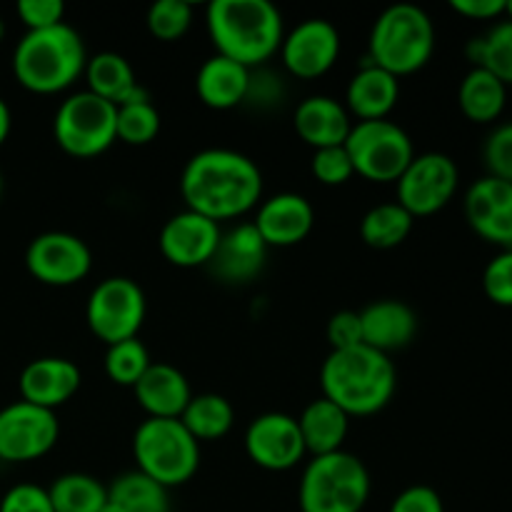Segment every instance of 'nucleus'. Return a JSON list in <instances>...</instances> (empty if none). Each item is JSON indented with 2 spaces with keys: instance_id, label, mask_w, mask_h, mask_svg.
<instances>
[{
  "instance_id": "obj_1",
  "label": "nucleus",
  "mask_w": 512,
  "mask_h": 512,
  "mask_svg": "<svg viewBox=\"0 0 512 512\" xmlns=\"http://www.w3.org/2000/svg\"><path fill=\"white\" fill-rule=\"evenodd\" d=\"M180 193L193 213L233 220L250 213L263 198V173L253 158L230 148H205L185 163Z\"/></svg>"
},
{
  "instance_id": "obj_2",
  "label": "nucleus",
  "mask_w": 512,
  "mask_h": 512,
  "mask_svg": "<svg viewBox=\"0 0 512 512\" xmlns=\"http://www.w3.org/2000/svg\"><path fill=\"white\" fill-rule=\"evenodd\" d=\"M323 398L338 405L350 418L375 415L393 400L398 388V370L390 355L368 345L348 350H330L320 368Z\"/></svg>"
},
{
  "instance_id": "obj_3",
  "label": "nucleus",
  "mask_w": 512,
  "mask_h": 512,
  "mask_svg": "<svg viewBox=\"0 0 512 512\" xmlns=\"http://www.w3.org/2000/svg\"><path fill=\"white\" fill-rule=\"evenodd\" d=\"M205 25L218 55L245 68L268 63L283 43V15L270 0H210Z\"/></svg>"
},
{
  "instance_id": "obj_4",
  "label": "nucleus",
  "mask_w": 512,
  "mask_h": 512,
  "mask_svg": "<svg viewBox=\"0 0 512 512\" xmlns=\"http://www.w3.org/2000/svg\"><path fill=\"white\" fill-rule=\"evenodd\" d=\"M85 63L88 53L83 38L68 23L28 30L13 50L15 80L40 95L70 88L85 73Z\"/></svg>"
},
{
  "instance_id": "obj_5",
  "label": "nucleus",
  "mask_w": 512,
  "mask_h": 512,
  "mask_svg": "<svg viewBox=\"0 0 512 512\" xmlns=\"http://www.w3.org/2000/svg\"><path fill=\"white\" fill-rule=\"evenodd\" d=\"M435 53V25L415 3H395L378 15L370 30V53L378 68L395 78L418 73Z\"/></svg>"
},
{
  "instance_id": "obj_6",
  "label": "nucleus",
  "mask_w": 512,
  "mask_h": 512,
  "mask_svg": "<svg viewBox=\"0 0 512 512\" xmlns=\"http://www.w3.org/2000/svg\"><path fill=\"white\" fill-rule=\"evenodd\" d=\"M368 498V468L345 450L310 460L298 485L300 512H363Z\"/></svg>"
},
{
  "instance_id": "obj_7",
  "label": "nucleus",
  "mask_w": 512,
  "mask_h": 512,
  "mask_svg": "<svg viewBox=\"0 0 512 512\" xmlns=\"http://www.w3.org/2000/svg\"><path fill=\"white\" fill-rule=\"evenodd\" d=\"M133 455L138 470L163 488L193 480L200 468V443L180 418H148L135 428Z\"/></svg>"
},
{
  "instance_id": "obj_8",
  "label": "nucleus",
  "mask_w": 512,
  "mask_h": 512,
  "mask_svg": "<svg viewBox=\"0 0 512 512\" xmlns=\"http://www.w3.org/2000/svg\"><path fill=\"white\" fill-rule=\"evenodd\" d=\"M115 115L118 108L90 90L68 95L55 110V143L73 158H95L118 140Z\"/></svg>"
},
{
  "instance_id": "obj_9",
  "label": "nucleus",
  "mask_w": 512,
  "mask_h": 512,
  "mask_svg": "<svg viewBox=\"0 0 512 512\" xmlns=\"http://www.w3.org/2000/svg\"><path fill=\"white\" fill-rule=\"evenodd\" d=\"M355 173L373 183H398L415 158L410 135L393 120H358L345 140Z\"/></svg>"
},
{
  "instance_id": "obj_10",
  "label": "nucleus",
  "mask_w": 512,
  "mask_h": 512,
  "mask_svg": "<svg viewBox=\"0 0 512 512\" xmlns=\"http://www.w3.org/2000/svg\"><path fill=\"white\" fill-rule=\"evenodd\" d=\"M145 293L135 280L115 275L100 280L85 305V320L95 338L105 345L138 338L145 320Z\"/></svg>"
},
{
  "instance_id": "obj_11",
  "label": "nucleus",
  "mask_w": 512,
  "mask_h": 512,
  "mask_svg": "<svg viewBox=\"0 0 512 512\" xmlns=\"http://www.w3.org/2000/svg\"><path fill=\"white\" fill-rule=\"evenodd\" d=\"M398 203L413 218H425L453 200L460 185V170L445 153H423L410 160L398 178Z\"/></svg>"
},
{
  "instance_id": "obj_12",
  "label": "nucleus",
  "mask_w": 512,
  "mask_h": 512,
  "mask_svg": "<svg viewBox=\"0 0 512 512\" xmlns=\"http://www.w3.org/2000/svg\"><path fill=\"white\" fill-rule=\"evenodd\" d=\"M60 438L58 415L25 400L0 410V460L33 463L48 455Z\"/></svg>"
},
{
  "instance_id": "obj_13",
  "label": "nucleus",
  "mask_w": 512,
  "mask_h": 512,
  "mask_svg": "<svg viewBox=\"0 0 512 512\" xmlns=\"http://www.w3.org/2000/svg\"><path fill=\"white\" fill-rule=\"evenodd\" d=\"M25 268L43 285L68 288L80 283L93 268V253L78 235L50 230L30 240L25 250Z\"/></svg>"
},
{
  "instance_id": "obj_14",
  "label": "nucleus",
  "mask_w": 512,
  "mask_h": 512,
  "mask_svg": "<svg viewBox=\"0 0 512 512\" xmlns=\"http://www.w3.org/2000/svg\"><path fill=\"white\" fill-rule=\"evenodd\" d=\"M340 55V33L330 20L308 18L283 35L280 58L285 70L300 80H315L328 73Z\"/></svg>"
},
{
  "instance_id": "obj_15",
  "label": "nucleus",
  "mask_w": 512,
  "mask_h": 512,
  "mask_svg": "<svg viewBox=\"0 0 512 512\" xmlns=\"http://www.w3.org/2000/svg\"><path fill=\"white\" fill-rule=\"evenodd\" d=\"M245 453L258 468L283 473L305 458V443L298 418L285 413H265L245 430Z\"/></svg>"
},
{
  "instance_id": "obj_16",
  "label": "nucleus",
  "mask_w": 512,
  "mask_h": 512,
  "mask_svg": "<svg viewBox=\"0 0 512 512\" xmlns=\"http://www.w3.org/2000/svg\"><path fill=\"white\" fill-rule=\"evenodd\" d=\"M223 230L220 223L185 208L160 230V253L178 268H208L218 250Z\"/></svg>"
},
{
  "instance_id": "obj_17",
  "label": "nucleus",
  "mask_w": 512,
  "mask_h": 512,
  "mask_svg": "<svg viewBox=\"0 0 512 512\" xmlns=\"http://www.w3.org/2000/svg\"><path fill=\"white\" fill-rule=\"evenodd\" d=\"M465 218L470 228L500 250H512V183L485 175L465 195Z\"/></svg>"
},
{
  "instance_id": "obj_18",
  "label": "nucleus",
  "mask_w": 512,
  "mask_h": 512,
  "mask_svg": "<svg viewBox=\"0 0 512 512\" xmlns=\"http://www.w3.org/2000/svg\"><path fill=\"white\" fill-rule=\"evenodd\" d=\"M268 248H290L303 243L315 225V210L300 193H278L258 205L253 220Z\"/></svg>"
},
{
  "instance_id": "obj_19",
  "label": "nucleus",
  "mask_w": 512,
  "mask_h": 512,
  "mask_svg": "<svg viewBox=\"0 0 512 512\" xmlns=\"http://www.w3.org/2000/svg\"><path fill=\"white\" fill-rule=\"evenodd\" d=\"M83 375L68 358H38L28 363L20 373V400L38 408L53 410L68 403L80 390Z\"/></svg>"
},
{
  "instance_id": "obj_20",
  "label": "nucleus",
  "mask_w": 512,
  "mask_h": 512,
  "mask_svg": "<svg viewBox=\"0 0 512 512\" xmlns=\"http://www.w3.org/2000/svg\"><path fill=\"white\" fill-rule=\"evenodd\" d=\"M265 255H268V245L263 243L255 225L243 223L230 230V233H223L208 268L220 283L248 285L263 270Z\"/></svg>"
},
{
  "instance_id": "obj_21",
  "label": "nucleus",
  "mask_w": 512,
  "mask_h": 512,
  "mask_svg": "<svg viewBox=\"0 0 512 512\" xmlns=\"http://www.w3.org/2000/svg\"><path fill=\"white\" fill-rule=\"evenodd\" d=\"M360 325L363 343L383 355L408 348L418 335V315L403 300H375L360 310Z\"/></svg>"
},
{
  "instance_id": "obj_22",
  "label": "nucleus",
  "mask_w": 512,
  "mask_h": 512,
  "mask_svg": "<svg viewBox=\"0 0 512 512\" xmlns=\"http://www.w3.org/2000/svg\"><path fill=\"white\" fill-rule=\"evenodd\" d=\"M293 125L300 140L315 150L345 145L350 130H353L348 108L330 95H308L305 100H300L295 108Z\"/></svg>"
},
{
  "instance_id": "obj_23",
  "label": "nucleus",
  "mask_w": 512,
  "mask_h": 512,
  "mask_svg": "<svg viewBox=\"0 0 512 512\" xmlns=\"http://www.w3.org/2000/svg\"><path fill=\"white\" fill-rule=\"evenodd\" d=\"M360 65L345 88V108L358 120H383L398 105L400 78L378 68L370 58Z\"/></svg>"
},
{
  "instance_id": "obj_24",
  "label": "nucleus",
  "mask_w": 512,
  "mask_h": 512,
  "mask_svg": "<svg viewBox=\"0 0 512 512\" xmlns=\"http://www.w3.org/2000/svg\"><path fill=\"white\" fill-rule=\"evenodd\" d=\"M133 390L148 418H180L193 398L188 378L168 363L150 365Z\"/></svg>"
},
{
  "instance_id": "obj_25",
  "label": "nucleus",
  "mask_w": 512,
  "mask_h": 512,
  "mask_svg": "<svg viewBox=\"0 0 512 512\" xmlns=\"http://www.w3.org/2000/svg\"><path fill=\"white\" fill-rule=\"evenodd\" d=\"M83 75L90 93L108 100L115 108H118V105L153 100L148 90H145L143 85L138 83V78H135L133 65H130L120 53H113V50H103V53L88 58Z\"/></svg>"
},
{
  "instance_id": "obj_26",
  "label": "nucleus",
  "mask_w": 512,
  "mask_h": 512,
  "mask_svg": "<svg viewBox=\"0 0 512 512\" xmlns=\"http://www.w3.org/2000/svg\"><path fill=\"white\" fill-rule=\"evenodd\" d=\"M250 83V68L225 58V55H210L195 75V90L198 98L213 110H230L245 103Z\"/></svg>"
},
{
  "instance_id": "obj_27",
  "label": "nucleus",
  "mask_w": 512,
  "mask_h": 512,
  "mask_svg": "<svg viewBox=\"0 0 512 512\" xmlns=\"http://www.w3.org/2000/svg\"><path fill=\"white\" fill-rule=\"evenodd\" d=\"M298 428L300 435H303L305 453L318 458V455H330L343 450L350 430V415L340 410L335 403H330L328 398H318L310 405H305V410L298 418Z\"/></svg>"
},
{
  "instance_id": "obj_28",
  "label": "nucleus",
  "mask_w": 512,
  "mask_h": 512,
  "mask_svg": "<svg viewBox=\"0 0 512 512\" xmlns=\"http://www.w3.org/2000/svg\"><path fill=\"white\" fill-rule=\"evenodd\" d=\"M458 105L473 123L488 125L503 115L508 105V85L485 68H470L458 88Z\"/></svg>"
},
{
  "instance_id": "obj_29",
  "label": "nucleus",
  "mask_w": 512,
  "mask_h": 512,
  "mask_svg": "<svg viewBox=\"0 0 512 512\" xmlns=\"http://www.w3.org/2000/svg\"><path fill=\"white\" fill-rule=\"evenodd\" d=\"M180 423L198 443H210V440H220L230 433L235 423V410L230 400L218 393L193 395L188 408L180 415Z\"/></svg>"
},
{
  "instance_id": "obj_30",
  "label": "nucleus",
  "mask_w": 512,
  "mask_h": 512,
  "mask_svg": "<svg viewBox=\"0 0 512 512\" xmlns=\"http://www.w3.org/2000/svg\"><path fill=\"white\" fill-rule=\"evenodd\" d=\"M465 55L473 63V68H485L512 85V20H500L485 35L468 40Z\"/></svg>"
},
{
  "instance_id": "obj_31",
  "label": "nucleus",
  "mask_w": 512,
  "mask_h": 512,
  "mask_svg": "<svg viewBox=\"0 0 512 512\" xmlns=\"http://www.w3.org/2000/svg\"><path fill=\"white\" fill-rule=\"evenodd\" d=\"M415 218L395 200V203H380L370 208L360 220V235L365 245L375 250H390L405 243L413 230Z\"/></svg>"
},
{
  "instance_id": "obj_32",
  "label": "nucleus",
  "mask_w": 512,
  "mask_h": 512,
  "mask_svg": "<svg viewBox=\"0 0 512 512\" xmlns=\"http://www.w3.org/2000/svg\"><path fill=\"white\" fill-rule=\"evenodd\" d=\"M48 498L55 512H98L108 503V488L85 473H65L53 480Z\"/></svg>"
},
{
  "instance_id": "obj_33",
  "label": "nucleus",
  "mask_w": 512,
  "mask_h": 512,
  "mask_svg": "<svg viewBox=\"0 0 512 512\" xmlns=\"http://www.w3.org/2000/svg\"><path fill=\"white\" fill-rule=\"evenodd\" d=\"M108 498L123 512H170L168 488L150 480L140 470L118 475L108 488Z\"/></svg>"
},
{
  "instance_id": "obj_34",
  "label": "nucleus",
  "mask_w": 512,
  "mask_h": 512,
  "mask_svg": "<svg viewBox=\"0 0 512 512\" xmlns=\"http://www.w3.org/2000/svg\"><path fill=\"white\" fill-rule=\"evenodd\" d=\"M150 365L153 360H150L148 348L138 338L108 345V353H105V373L115 385H123V388H135Z\"/></svg>"
},
{
  "instance_id": "obj_35",
  "label": "nucleus",
  "mask_w": 512,
  "mask_h": 512,
  "mask_svg": "<svg viewBox=\"0 0 512 512\" xmlns=\"http://www.w3.org/2000/svg\"><path fill=\"white\" fill-rule=\"evenodd\" d=\"M160 133V113L153 100L143 103L118 105L115 115V135L125 145H148L158 138Z\"/></svg>"
},
{
  "instance_id": "obj_36",
  "label": "nucleus",
  "mask_w": 512,
  "mask_h": 512,
  "mask_svg": "<svg viewBox=\"0 0 512 512\" xmlns=\"http://www.w3.org/2000/svg\"><path fill=\"white\" fill-rule=\"evenodd\" d=\"M193 23V5L188 0H158L148 8L145 25L150 35H155L163 43H173L188 33Z\"/></svg>"
},
{
  "instance_id": "obj_37",
  "label": "nucleus",
  "mask_w": 512,
  "mask_h": 512,
  "mask_svg": "<svg viewBox=\"0 0 512 512\" xmlns=\"http://www.w3.org/2000/svg\"><path fill=\"white\" fill-rule=\"evenodd\" d=\"M310 170H313L315 180H320L323 185H343L355 175L353 160H350L345 145L315 150Z\"/></svg>"
},
{
  "instance_id": "obj_38",
  "label": "nucleus",
  "mask_w": 512,
  "mask_h": 512,
  "mask_svg": "<svg viewBox=\"0 0 512 512\" xmlns=\"http://www.w3.org/2000/svg\"><path fill=\"white\" fill-rule=\"evenodd\" d=\"M488 175L512 183V123H503L488 135L483 148Z\"/></svg>"
},
{
  "instance_id": "obj_39",
  "label": "nucleus",
  "mask_w": 512,
  "mask_h": 512,
  "mask_svg": "<svg viewBox=\"0 0 512 512\" xmlns=\"http://www.w3.org/2000/svg\"><path fill=\"white\" fill-rule=\"evenodd\" d=\"M483 290L495 305L512 308V250H500L483 273Z\"/></svg>"
},
{
  "instance_id": "obj_40",
  "label": "nucleus",
  "mask_w": 512,
  "mask_h": 512,
  "mask_svg": "<svg viewBox=\"0 0 512 512\" xmlns=\"http://www.w3.org/2000/svg\"><path fill=\"white\" fill-rule=\"evenodd\" d=\"M0 512H55L48 498V488L33 483L13 485L0 498Z\"/></svg>"
},
{
  "instance_id": "obj_41",
  "label": "nucleus",
  "mask_w": 512,
  "mask_h": 512,
  "mask_svg": "<svg viewBox=\"0 0 512 512\" xmlns=\"http://www.w3.org/2000/svg\"><path fill=\"white\" fill-rule=\"evenodd\" d=\"M15 10H18V18L23 20L28 30H43L65 23L63 0H20Z\"/></svg>"
},
{
  "instance_id": "obj_42",
  "label": "nucleus",
  "mask_w": 512,
  "mask_h": 512,
  "mask_svg": "<svg viewBox=\"0 0 512 512\" xmlns=\"http://www.w3.org/2000/svg\"><path fill=\"white\" fill-rule=\"evenodd\" d=\"M328 343L333 350H348L355 345H363V325L360 313L355 310H340L328 320Z\"/></svg>"
},
{
  "instance_id": "obj_43",
  "label": "nucleus",
  "mask_w": 512,
  "mask_h": 512,
  "mask_svg": "<svg viewBox=\"0 0 512 512\" xmlns=\"http://www.w3.org/2000/svg\"><path fill=\"white\" fill-rule=\"evenodd\" d=\"M388 512H445L443 498L430 485H410L393 500Z\"/></svg>"
},
{
  "instance_id": "obj_44",
  "label": "nucleus",
  "mask_w": 512,
  "mask_h": 512,
  "mask_svg": "<svg viewBox=\"0 0 512 512\" xmlns=\"http://www.w3.org/2000/svg\"><path fill=\"white\" fill-rule=\"evenodd\" d=\"M283 83H280L278 75L268 73V70H258L255 73L250 70V83H248V95H245V103H253L258 108H273L275 103L283 100Z\"/></svg>"
},
{
  "instance_id": "obj_45",
  "label": "nucleus",
  "mask_w": 512,
  "mask_h": 512,
  "mask_svg": "<svg viewBox=\"0 0 512 512\" xmlns=\"http://www.w3.org/2000/svg\"><path fill=\"white\" fill-rule=\"evenodd\" d=\"M450 8L470 20H495L505 15V0H450Z\"/></svg>"
},
{
  "instance_id": "obj_46",
  "label": "nucleus",
  "mask_w": 512,
  "mask_h": 512,
  "mask_svg": "<svg viewBox=\"0 0 512 512\" xmlns=\"http://www.w3.org/2000/svg\"><path fill=\"white\" fill-rule=\"evenodd\" d=\"M10 125H13V118H10V108L3 98H0V145L8 140Z\"/></svg>"
},
{
  "instance_id": "obj_47",
  "label": "nucleus",
  "mask_w": 512,
  "mask_h": 512,
  "mask_svg": "<svg viewBox=\"0 0 512 512\" xmlns=\"http://www.w3.org/2000/svg\"><path fill=\"white\" fill-rule=\"evenodd\" d=\"M98 512H123V508H120V505H115V503H113V500H110V498H108V503H105V505H103V508H100Z\"/></svg>"
},
{
  "instance_id": "obj_48",
  "label": "nucleus",
  "mask_w": 512,
  "mask_h": 512,
  "mask_svg": "<svg viewBox=\"0 0 512 512\" xmlns=\"http://www.w3.org/2000/svg\"><path fill=\"white\" fill-rule=\"evenodd\" d=\"M505 15H508V20H512V0H505Z\"/></svg>"
},
{
  "instance_id": "obj_49",
  "label": "nucleus",
  "mask_w": 512,
  "mask_h": 512,
  "mask_svg": "<svg viewBox=\"0 0 512 512\" xmlns=\"http://www.w3.org/2000/svg\"><path fill=\"white\" fill-rule=\"evenodd\" d=\"M3 38H5V23L3 18H0V43H3Z\"/></svg>"
},
{
  "instance_id": "obj_50",
  "label": "nucleus",
  "mask_w": 512,
  "mask_h": 512,
  "mask_svg": "<svg viewBox=\"0 0 512 512\" xmlns=\"http://www.w3.org/2000/svg\"><path fill=\"white\" fill-rule=\"evenodd\" d=\"M0 195H3V175H0Z\"/></svg>"
}]
</instances>
